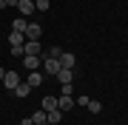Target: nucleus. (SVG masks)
Wrapping results in <instances>:
<instances>
[{
    "mask_svg": "<svg viewBox=\"0 0 128 125\" xmlns=\"http://www.w3.org/2000/svg\"><path fill=\"white\" fill-rule=\"evenodd\" d=\"M0 83H3V88H9V91H14V88L20 85V74H17V71H6Z\"/></svg>",
    "mask_w": 128,
    "mask_h": 125,
    "instance_id": "obj_1",
    "label": "nucleus"
},
{
    "mask_svg": "<svg viewBox=\"0 0 128 125\" xmlns=\"http://www.w3.org/2000/svg\"><path fill=\"white\" fill-rule=\"evenodd\" d=\"M23 65H26L28 71H37L43 65V57L40 54H23Z\"/></svg>",
    "mask_w": 128,
    "mask_h": 125,
    "instance_id": "obj_2",
    "label": "nucleus"
},
{
    "mask_svg": "<svg viewBox=\"0 0 128 125\" xmlns=\"http://www.w3.org/2000/svg\"><path fill=\"white\" fill-rule=\"evenodd\" d=\"M57 108H60V111H71V108H74V97H71V94H60V97H57Z\"/></svg>",
    "mask_w": 128,
    "mask_h": 125,
    "instance_id": "obj_3",
    "label": "nucleus"
},
{
    "mask_svg": "<svg viewBox=\"0 0 128 125\" xmlns=\"http://www.w3.org/2000/svg\"><path fill=\"white\" fill-rule=\"evenodd\" d=\"M43 65H46V74H54V77H57V71L63 68L60 60H54V57H43Z\"/></svg>",
    "mask_w": 128,
    "mask_h": 125,
    "instance_id": "obj_4",
    "label": "nucleus"
},
{
    "mask_svg": "<svg viewBox=\"0 0 128 125\" xmlns=\"http://www.w3.org/2000/svg\"><path fill=\"white\" fill-rule=\"evenodd\" d=\"M40 37H43L40 23H28V26H26V40H40Z\"/></svg>",
    "mask_w": 128,
    "mask_h": 125,
    "instance_id": "obj_5",
    "label": "nucleus"
},
{
    "mask_svg": "<svg viewBox=\"0 0 128 125\" xmlns=\"http://www.w3.org/2000/svg\"><path fill=\"white\" fill-rule=\"evenodd\" d=\"M17 9H20V17H28V14H34V0H20L17 3Z\"/></svg>",
    "mask_w": 128,
    "mask_h": 125,
    "instance_id": "obj_6",
    "label": "nucleus"
},
{
    "mask_svg": "<svg viewBox=\"0 0 128 125\" xmlns=\"http://www.w3.org/2000/svg\"><path fill=\"white\" fill-rule=\"evenodd\" d=\"M71 80H74V71L71 68H60L57 71V83L60 85H71Z\"/></svg>",
    "mask_w": 128,
    "mask_h": 125,
    "instance_id": "obj_7",
    "label": "nucleus"
},
{
    "mask_svg": "<svg viewBox=\"0 0 128 125\" xmlns=\"http://www.w3.org/2000/svg\"><path fill=\"white\" fill-rule=\"evenodd\" d=\"M43 46H40V40H26L23 43V54H40Z\"/></svg>",
    "mask_w": 128,
    "mask_h": 125,
    "instance_id": "obj_8",
    "label": "nucleus"
},
{
    "mask_svg": "<svg viewBox=\"0 0 128 125\" xmlns=\"http://www.w3.org/2000/svg\"><path fill=\"white\" fill-rule=\"evenodd\" d=\"M74 63H77V57H74L71 51H63V54H60V65H63V68H74Z\"/></svg>",
    "mask_w": 128,
    "mask_h": 125,
    "instance_id": "obj_9",
    "label": "nucleus"
},
{
    "mask_svg": "<svg viewBox=\"0 0 128 125\" xmlns=\"http://www.w3.org/2000/svg\"><path fill=\"white\" fill-rule=\"evenodd\" d=\"M26 26H28V20H26V17H14V23H12V31H20V34H26Z\"/></svg>",
    "mask_w": 128,
    "mask_h": 125,
    "instance_id": "obj_10",
    "label": "nucleus"
},
{
    "mask_svg": "<svg viewBox=\"0 0 128 125\" xmlns=\"http://www.w3.org/2000/svg\"><path fill=\"white\" fill-rule=\"evenodd\" d=\"M40 108H43V111H51V108H57V97L46 94V97H43V102H40Z\"/></svg>",
    "mask_w": 128,
    "mask_h": 125,
    "instance_id": "obj_11",
    "label": "nucleus"
},
{
    "mask_svg": "<svg viewBox=\"0 0 128 125\" xmlns=\"http://www.w3.org/2000/svg\"><path fill=\"white\" fill-rule=\"evenodd\" d=\"M46 120H48L51 125H57L60 120H63V111H60V108H51V111H46Z\"/></svg>",
    "mask_w": 128,
    "mask_h": 125,
    "instance_id": "obj_12",
    "label": "nucleus"
},
{
    "mask_svg": "<svg viewBox=\"0 0 128 125\" xmlns=\"http://www.w3.org/2000/svg\"><path fill=\"white\" fill-rule=\"evenodd\" d=\"M12 94H14V97H28V94H32V85H28V83H20Z\"/></svg>",
    "mask_w": 128,
    "mask_h": 125,
    "instance_id": "obj_13",
    "label": "nucleus"
},
{
    "mask_svg": "<svg viewBox=\"0 0 128 125\" xmlns=\"http://www.w3.org/2000/svg\"><path fill=\"white\" fill-rule=\"evenodd\" d=\"M43 80H46V77H43L40 71H32V74H28V80H26V83H28V85L34 88V85H43Z\"/></svg>",
    "mask_w": 128,
    "mask_h": 125,
    "instance_id": "obj_14",
    "label": "nucleus"
},
{
    "mask_svg": "<svg viewBox=\"0 0 128 125\" xmlns=\"http://www.w3.org/2000/svg\"><path fill=\"white\" fill-rule=\"evenodd\" d=\"M23 37H26V34H20V31H12V34H9V43H12V46H23V43H26Z\"/></svg>",
    "mask_w": 128,
    "mask_h": 125,
    "instance_id": "obj_15",
    "label": "nucleus"
},
{
    "mask_svg": "<svg viewBox=\"0 0 128 125\" xmlns=\"http://www.w3.org/2000/svg\"><path fill=\"white\" fill-rule=\"evenodd\" d=\"M32 120H34V125H43V122H48V120H46V111H43V108L32 114Z\"/></svg>",
    "mask_w": 128,
    "mask_h": 125,
    "instance_id": "obj_16",
    "label": "nucleus"
},
{
    "mask_svg": "<svg viewBox=\"0 0 128 125\" xmlns=\"http://www.w3.org/2000/svg\"><path fill=\"white\" fill-rule=\"evenodd\" d=\"M88 111H91V114H100L102 111V102L100 100H88Z\"/></svg>",
    "mask_w": 128,
    "mask_h": 125,
    "instance_id": "obj_17",
    "label": "nucleus"
},
{
    "mask_svg": "<svg viewBox=\"0 0 128 125\" xmlns=\"http://www.w3.org/2000/svg\"><path fill=\"white\" fill-rule=\"evenodd\" d=\"M48 6H51V0H34V9H40V11H48Z\"/></svg>",
    "mask_w": 128,
    "mask_h": 125,
    "instance_id": "obj_18",
    "label": "nucleus"
},
{
    "mask_svg": "<svg viewBox=\"0 0 128 125\" xmlns=\"http://www.w3.org/2000/svg\"><path fill=\"white\" fill-rule=\"evenodd\" d=\"M60 54H63V48H60V46H51V51H48V57H54V60H60Z\"/></svg>",
    "mask_w": 128,
    "mask_h": 125,
    "instance_id": "obj_19",
    "label": "nucleus"
},
{
    "mask_svg": "<svg viewBox=\"0 0 128 125\" xmlns=\"http://www.w3.org/2000/svg\"><path fill=\"white\" fill-rule=\"evenodd\" d=\"M12 57H23V46H12Z\"/></svg>",
    "mask_w": 128,
    "mask_h": 125,
    "instance_id": "obj_20",
    "label": "nucleus"
},
{
    "mask_svg": "<svg viewBox=\"0 0 128 125\" xmlns=\"http://www.w3.org/2000/svg\"><path fill=\"white\" fill-rule=\"evenodd\" d=\"M20 0H3V9H12V6H17Z\"/></svg>",
    "mask_w": 128,
    "mask_h": 125,
    "instance_id": "obj_21",
    "label": "nucleus"
},
{
    "mask_svg": "<svg viewBox=\"0 0 128 125\" xmlns=\"http://www.w3.org/2000/svg\"><path fill=\"white\" fill-rule=\"evenodd\" d=\"M20 125H34V120H32V117H26V120L20 122Z\"/></svg>",
    "mask_w": 128,
    "mask_h": 125,
    "instance_id": "obj_22",
    "label": "nucleus"
},
{
    "mask_svg": "<svg viewBox=\"0 0 128 125\" xmlns=\"http://www.w3.org/2000/svg\"><path fill=\"white\" fill-rule=\"evenodd\" d=\"M3 74H6V68H3V65H0V80H3Z\"/></svg>",
    "mask_w": 128,
    "mask_h": 125,
    "instance_id": "obj_23",
    "label": "nucleus"
},
{
    "mask_svg": "<svg viewBox=\"0 0 128 125\" xmlns=\"http://www.w3.org/2000/svg\"><path fill=\"white\" fill-rule=\"evenodd\" d=\"M0 9H3V0H0Z\"/></svg>",
    "mask_w": 128,
    "mask_h": 125,
    "instance_id": "obj_24",
    "label": "nucleus"
},
{
    "mask_svg": "<svg viewBox=\"0 0 128 125\" xmlns=\"http://www.w3.org/2000/svg\"><path fill=\"white\" fill-rule=\"evenodd\" d=\"M43 125H51V122H43Z\"/></svg>",
    "mask_w": 128,
    "mask_h": 125,
    "instance_id": "obj_25",
    "label": "nucleus"
},
{
    "mask_svg": "<svg viewBox=\"0 0 128 125\" xmlns=\"http://www.w3.org/2000/svg\"><path fill=\"white\" fill-rule=\"evenodd\" d=\"M125 65H128V60H125Z\"/></svg>",
    "mask_w": 128,
    "mask_h": 125,
    "instance_id": "obj_26",
    "label": "nucleus"
}]
</instances>
